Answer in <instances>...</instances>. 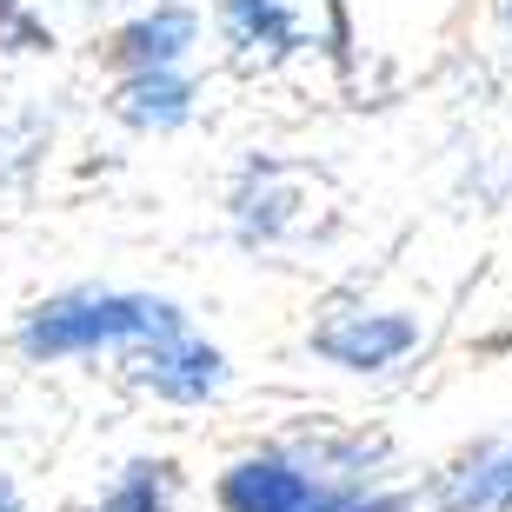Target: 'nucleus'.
Listing matches in <instances>:
<instances>
[{
	"instance_id": "obj_6",
	"label": "nucleus",
	"mask_w": 512,
	"mask_h": 512,
	"mask_svg": "<svg viewBox=\"0 0 512 512\" xmlns=\"http://www.w3.org/2000/svg\"><path fill=\"white\" fill-rule=\"evenodd\" d=\"M439 506L446 512H512V446L466 459V466L446 479Z\"/></svg>"
},
{
	"instance_id": "obj_3",
	"label": "nucleus",
	"mask_w": 512,
	"mask_h": 512,
	"mask_svg": "<svg viewBox=\"0 0 512 512\" xmlns=\"http://www.w3.org/2000/svg\"><path fill=\"white\" fill-rule=\"evenodd\" d=\"M133 380L153 386L160 399H180V406H193V399L220 393V380H227V360H220L207 340L173 333V340H153V346H140V353H133Z\"/></svg>"
},
{
	"instance_id": "obj_11",
	"label": "nucleus",
	"mask_w": 512,
	"mask_h": 512,
	"mask_svg": "<svg viewBox=\"0 0 512 512\" xmlns=\"http://www.w3.org/2000/svg\"><path fill=\"white\" fill-rule=\"evenodd\" d=\"M0 512H20V499H14V486L0 479Z\"/></svg>"
},
{
	"instance_id": "obj_9",
	"label": "nucleus",
	"mask_w": 512,
	"mask_h": 512,
	"mask_svg": "<svg viewBox=\"0 0 512 512\" xmlns=\"http://www.w3.org/2000/svg\"><path fill=\"white\" fill-rule=\"evenodd\" d=\"M100 512H167V466H127Z\"/></svg>"
},
{
	"instance_id": "obj_4",
	"label": "nucleus",
	"mask_w": 512,
	"mask_h": 512,
	"mask_svg": "<svg viewBox=\"0 0 512 512\" xmlns=\"http://www.w3.org/2000/svg\"><path fill=\"white\" fill-rule=\"evenodd\" d=\"M313 499H320V486L280 453L240 459V466L220 479V506L227 512H306Z\"/></svg>"
},
{
	"instance_id": "obj_10",
	"label": "nucleus",
	"mask_w": 512,
	"mask_h": 512,
	"mask_svg": "<svg viewBox=\"0 0 512 512\" xmlns=\"http://www.w3.org/2000/svg\"><path fill=\"white\" fill-rule=\"evenodd\" d=\"M306 512H406V499H360V493H320Z\"/></svg>"
},
{
	"instance_id": "obj_7",
	"label": "nucleus",
	"mask_w": 512,
	"mask_h": 512,
	"mask_svg": "<svg viewBox=\"0 0 512 512\" xmlns=\"http://www.w3.org/2000/svg\"><path fill=\"white\" fill-rule=\"evenodd\" d=\"M187 100H193V87L173 74V67H160V74H127L120 80L114 107L133 127H180V120H187Z\"/></svg>"
},
{
	"instance_id": "obj_2",
	"label": "nucleus",
	"mask_w": 512,
	"mask_h": 512,
	"mask_svg": "<svg viewBox=\"0 0 512 512\" xmlns=\"http://www.w3.org/2000/svg\"><path fill=\"white\" fill-rule=\"evenodd\" d=\"M413 346H419V326L406 313H340L313 333V353L333 366H353V373H380Z\"/></svg>"
},
{
	"instance_id": "obj_5",
	"label": "nucleus",
	"mask_w": 512,
	"mask_h": 512,
	"mask_svg": "<svg viewBox=\"0 0 512 512\" xmlns=\"http://www.w3.org/2000/svg\"><path fill=\"white\" fill-rule=\"evenodd\" d=\"M187 47H193V14L187 7H160V14L133 20V27L114 34V60H127L133 74H160V67H173Z\"/></svg>"
},
{
	"instance_id": "obj_12",
	"label": "nucleus",
	"mask_w": 512,
	"mask_h": 512,
	"mask_svg": "<svg viewBox=\"0 0 512 512\" xmlns=\"http://www.w3.org/2000/svg\"><path fill=\"white\" fill-rule=\"evenodd\" d=\"M506 27H512V0H506Z\"/></svg>"
},
{
	"instance_id": "obj_1",
	"label": "nucleus",
	"mask_w": 512,
	"mask_h": 512,
	"mask_svg": "<svg viewBox=\"0 0 512 512\" xmlns=\"http://www.w3.org/2000/svg\"><path fill=\"white\" fill-rule=\"evenodd\" d=\"M187 333L180 313L167 300H147V293H60V300L34 306V320L20 326V346L40 353V360H60V353H94V346H153Z\"/></svg>"
},
{
	"instance_id": "obj_8",
	"label": "nucleus",
	"mask_w": 512,
	"mask_h": 512,
	"mask_svg": "<svg viewBox=\"0 0 512 512\" xmlns=\"http://www.w3.org/2000/svg\"><path fill=\"white\" fill-rule=\"evenodd\" d=\"M227 34L240 40V47H273V54H286V47L306 40V20L293 14V0H227Z\"/></svg>"
}]
</instances>
